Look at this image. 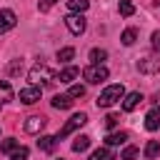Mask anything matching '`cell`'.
Returning a JSON list of instances; mask_svg holds the SVG:
<instances>
[{
  "mask_svg": "<svg viewBox=\"0 0 160 160\" xmlns=\"http://www.w3.org/2000/svg\"><path fill=\"white\" fill-rule=\"evenodd\" d=\"M72 55H75L72 48H62V50H58V60H60V62H70Z\"/></svg>",
  "mask_w": 160,
  "mask_h": 160,
  "instance_id": "26",
  "label": "cell"
},
{
  "mask_svg": "<svg viewBox=\"0 0 160 160\" xmlns=\"http://www.w3.org/2000/svg\"><path fill=\"white\" fill-rule=\"evenodd\" d=\"M10 100H12V85L8 80H0V105H5Z\"/></svg>",
  "mask_w": 160,
  "mask_h": 160,
  "instance_id": "16",
  "label": "cell"
},
{
  "mask_svg": "<svg viewBox=\"0 0 160 160\" xmlns=\"http://www.w3.org/2000/svg\"><path fill=\"white\" fill-rule=\"evenodd\" d=\"M68 8H70L72 12H78V15H82V12L90 8V2H88V0H68Z\"/></svg>",
  "mask_w": 160,
  "mask_h": 160,
  "instance_id": "19",
  "label": "cell"
},
{
  "mask_svg": "<svg viewBox=\"0 0 160 160\" xmlns=\"http://www.w3.org/2000/svg\"><path fill=\"white\" fill-rule=\"evenodd\" d=\"M52 108H58V110H68V108H72V98L65 92V95H55L52 98Z\"/></svg>",
  "mask_w": 160,
  "mask_h": 160,
  "instance_id": "14",
  "label": "cell"
},
{
  "mask_svg": "<svg viewBox=\"0 0 160 160\" xmlns=\"http://www.w3.org/2000/svg\"><path fill=\"white\" fill-rule=\"evenodd\" d=\"M125 98V88L122 85H108L100 95H98V108H110V105H115V102H120Z\"/></svg>",
  "mask_w": 160,
  "mask_h": 160,
  "instance_id": "1",
  "label": "cell"
},
{
  "mask_svg": "<svg viewBox=\"0 0 160 160\" xmlns=\"http://www.w3.org/2000/svg\"><path fill=\"white\" fill-rule=\"evenodd\" d=\"M158 155H160V142H158V140H150V142L145 145V158H148V160H155Z\"/></svg>",
  "mask_w": 160,
  "mask_h": 160,
  "instance_id": "18",
  "label": "cell"
},
{
  "mask_svg": "<svg viewBox=\"0 0 160 160\" xmlns=\"http://www.w3.org/2000/svg\"><path fill=\"white\" fill-rule=\"evenodd\" d=\"M55 145H58L55 135H40V140H38V148H40L42 152H52V150H55Z\"/></svg>",
  "mask_w": 160,
  "mask_h": 160,
  "instance_id": "12",
  "label": "cell"
},
{
  "mask_svg": "<svg viewBox=\"0 0 160 160\" xmlns=\"http://www.w3.org/2000/svg\"><path fill=\"white\" fill-rule=\"evenodd\" d=\"M85 122H88V115H85V112H75V115H72V118H70V120H68V122H65V125L60 128V132L55 135V140H62V138H68V135H70L72 130L82 128Z\"/></svg>",
  "mask_w": 160,
  "mask_h": 160,
  "instance_id": "3",
  "label": "cell"
},
{
  "mask_svg": "<svg viewBox=\"0 0 160 160\" xmlns=\"http://www.w3.org/2000/svg\"><path fill=\"white\" fill-rule=\"evenodd\" d=\"M88 160H115V152H112V150L105 145V148H98V150H95V152H92Z\"/></svg>",
  "mask_w": 160,
  "mask_h": 160,
  "instance_id": "15",
  "label": "cell"
},
{
  "mask_svg": "<svg viewBox=\"0 0 160 160\" xmlns=\"http://www.w3.org/2000/svg\"><path fill=\"white\" fill-rule=\"evenodd\" d=\"M28 78L32 80V85H40V88H42V85H48V82H50V80H52L55 75H52V70H50L48 65L38 62V65H32V68H30Z\"/></svg>",
  "mask_w": 160,
  "mask_h": 160,
  "instance_id": "2",
  "label": "cell"
},
{
  "mask_svg": "<svg viewBox=\"0 0 160 160\" xmlns=\"http://www.w3.org/2000/svg\"><path fill=\"white\" fill-rule=\"evenodd\" d=\"M132 12H135V5H132L130 0H120V15H122V18H130Z\"/></svg>",
  "mask_w": 160,
  "mask_h": 160,
  "instance_id": "24",
  "label": "cell"
},
{
  "mask_svg": "<svg viewBox=\"0 0 160 160\" xmlns=\"http://www.w3.org/2000/svg\"><path fill=\"white\" fill-rule=\"evenodd\" d=\"M88 148H90V138H88V135H78L75 142H72V150H75V152H82V150H88Z\"/></svg>",
  "mask_w": 160,
  "mask_h": 160,
  "instance_id": "21",
  "label": "cell"
},
{
  "mask_svg": "<svg viewBox=\"0 0 160 160\" xmlns=\"http://www.w3.org/2000/svg\"><path fill=\"white\" fill-rule=\"evenodd\" d=\"M20 148V142L15 140V138H5L2 142H0V152H15Z\"/></svg>",
  "mask_w": 160,
  "mask_h": 160,
  "instance_id": "22",
  "label": "cell"
},
{
  "mask_svg": "<svg viewBox=\"0 0 160 160\" xmlns=\"http://www.w3.org/2000/svg\"><path fill=\"white\" fill-rule=\"evenodd\" d=\"M68 95H70V98H72V100H75V98H82V95H85V88H82V85H72V88H70V92H68Z\"/></svg>",
  "mask_w": 160,
  "mask_h": 160,
  "instance_id": "28",
  "label": "cell"
},
{
  "mask_svg": "<svg viewBox=\"0 0 160 160\" xmlns=\"http://www.w3.org/2000/svg\"><path fill=\"white\" fill-rule=\"evenodd\" d=\"M140 102H142V95H140V92H128V95H125V100H122V110H125V112H130V110H135Z\"/></svg>",
  "mask_w": 160,
  "mask_h": 160,
  "instance_id": "10",
  "label": "cell"
},
{
  "mask_svg": "<svg viewBox=\"0 0 160 160\" xmlns=\"http://www.w3.org/2000/svg\"><path fill=\"white\" fill-rule=\"evenodd\" d=\"M125 140H128V132H125V130H120V132H110V135L105 138L108 148H112V145H122Z\"/></svg>",
  "mask_w": 160,
  "mask_h": 160,
  "instance_id": "17",
  "label": "cell"
},
{
  "mask_svg": "<svg viewBox=\"0 0 160 160\" xmlns=\"http://www.w3.org/2000/svg\"><path fill=\"white\" fill-rule=\"evenodd\" d=\"M78 75H80V70H78L75 65H68L65 70H60V75H58V80H60V82H72V80H75Z\"/></svg>",
  "mask_w": 160,
  "mask_h": 160,
  "instance_id": "13",
  "label": "cell"
},
{
  "mask_svg": "<svg viewBox=\"0 0 160 160\" xmlns=\"http://www.w3.org/2000/svg\"><path fill=\"white\" fill-rule=\"evenodd\" d=\"M138 70L140 72H160V55L158 58H142L138 62Z\"/></svg>",
  "mask_w": 160,
  "mask_h": 160,
  "instance_id": "9",
  "label": "cell"
},
{
  "mask_svg": "<svg viewBox=\"0 0 160 160\" xmlns=\"http://www.w3.org/2000/svg\"><path fill=\"white\" fill-rule=\"evenodd\" d=\"M135 158H138V148L135 145H128L122 150V160H135Z\"/></svg>",
  "mask_w": 160,
  "mask_h": 160,
  "instance_id": "27",
  "label": "cell"
},
{
  "mask_svg": "<svg viewBox=\"0 0 160 160\" xmlns=\"http://www.w3.org/2000/svg\"><path fill=\"white\" fill-rule=\"evenodd\" d=\"M105 58H108V52H105L102 48H92V50H90V62H92V65H102Z\"/></svg>",
  "mask_w": 160,
  "mask_h": 160,
  "instance_id": "20",
  "label": "cell"
},
{
  "mask_svg": "<svg viewBox=\"0 0 160 160\" xmlns=\"http://www.w3.org/2000/svg\"><path fill=\"white\" fill-rule=\"evenodd\" d=\"M65 25H68V30H70L72 35H82V32H85V18L78 15V12L68 15V18H65Z\"/></svg>",
  "mask_w": 160,
  "mask_h": 160,
  "instance_id": "5",
  "label": "cell"
},
{
  "mask_svg": "<svg viewBox=\"0 0 160 160\" xmlns=\"http://www.w3.org/2000/svg\"><path fill=\"white\" fill-rule=\"evenodd\" d=\"M82 78H85L88 82L98 85V82L108 80V68H105V65H90V68H85V70H82Z\"/></svg>",
  "mask_w": 160,
  "mask_h": 160,
  "instance_id": "4",
  "label": "cell"
},
{
  "mask_svg": "<svg viewBox=\"0 0 160 160\" xmlns=\"http://www.w3.org/2000/svg\"><path fill=\"white\" fill-rule=\"evenodd\" d=\"M18 25V18L12 10H0V35H5L8 30H12Z\"/></svg>",
  "mask_w": 160,
  "mask_h": 160,
  "instance_id": "7",
  "label": "cell"
},
{
  "mask_svg": "<svg viewBox=\"0 0 160 160\" xmlns=\"http://www.w3.org/2000/svg\"><path fill=\"white\" fill-rule=\"evenodd\" d=\"M152 48L160 52V30H155V32H152Z\"/></svg>",
  "mask_w": 160,
  "mask_h": 160,
  "instance_id": "31",
  "label": "cell"
},
{
  "mask_svg": "<svg viewBox=\"0 0 160 160\" xmlns=\"http://www.w3.org/2000/svg\"><path fill=\"white\" fill-rule=\"evenodd\" d=\"M40 95H42V88H38V85H30V88L20 90V102H25V105H32V102H38V100H40Z\"/></svg>",
  "mask_w": 160,
  "mask_h": 160,
  "instance_id": "6",
  "label": "cell"
},
{
  "mask_svg": "<svg viewBox=\"0 0 160 160\" xmlns=\"http://www.w3.org/2000/svg\"><path fill=\"white\" fill-rule=\"evenodd\" d=\"M118 120H120V118H118L115 112H110V115L105 118V128H115V125H118Z\"/></svg>",
  "mask_w": 160,
  "mask_h": 160,
  "instance_id": "30",
  "label": "cell"
},
{
  "mask_svg": "<svg viewBox=\"0 0 160 160\" xmlns=\"http://www.w3.org/2000/svg\"><path fill=\"white\" fill-rule=\"evenodd\" d=\"M18 72H22V62H12L10 65V75H18Z\"/></svg>",
  "mask_w": 160,
  "mask_h": 160,
  "instance_id": "32",
  "label": "cell"
},
{
  "mask_svg": "<svg viewBox=\"0 0 160 160\" xmlns=\"http://www.w3.org/2000/svg\"><path fill=\"white\" fill-rule=\"evenodd\" d=\"M45 125H48V118H42V115H32V118H28V122H25V132L38 135Z\"/></svg>",
  "mask_w": 160,
  "mask_h": 160,
  "instance_id": "8",
  "label": "cell"
},
{
  "mask_svg": "<svg viewBox=\"0 0 160 160\" xmlns=\"http://www.w3.org/2000/svg\"><path fill=\"white\" fill-rule=\"evenodd\" d=\"M28 158H30V150L25 145H20L15 152H10V160H28Z\"/></svg>",
  "mask_w": 160,
  "mask_h": 160,
  "instance_id": "25",
  "label": "cell"
},
{
  "mask_svg": "<svg viewBox=\"0 0 160 160\" xmlns=\"http://www.w3.org/2000/svg\"><path fill=\"white\" fill-rule=\"evenodd\" d=\"M55 2H58V0H40V2H38V8H40V12H48Z\"/></svg>",
  "mask_w": 160,
  "mask_h": 160,
  "instance_id": "29",
  "label": "cell"
},
{
  "mask_svg": "<svg viewBox=\"0 0 160 160\" xmlns=\"http://www.w3.org/2000/svg\"><path fill=\"white\" fill-rule=\"evenodd\" d=\"M145 128L148 130H160V108H152L145 115Z\"/></svg>",
  "mask_w": 160,
  "mask_h": 160,
  "instance_id": "11",
  "label": "cell"
},
{
  "mask_svg": "<svg viewBox=\"0 0 160 160\" xmlns=\"http://www.w3.org/2000/svg\"><path fill=\"white\" fill-rule=\"evenodd\" d=\"M120 40H122V45H132V42L138 40V30H135V28H128V30L120 35Z\"/></svg>",
  "mask_w": 160,
  "mask_h": 160,
  "instance_id": "23",
  "label": "cell"
}]
</instances>
